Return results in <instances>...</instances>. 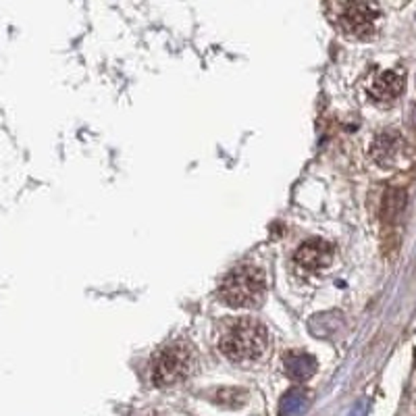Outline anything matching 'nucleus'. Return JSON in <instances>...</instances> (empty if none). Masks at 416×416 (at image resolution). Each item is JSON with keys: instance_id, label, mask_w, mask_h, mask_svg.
I'll return each instance as SVG.
<instances>
[{"instance_id": "4", "label": "nucleus", "mask_w": 416, "mask_h": 416, "mask_svg": "<svg viewBox=\"0 0 416 416\" xmlns=\"http://www.w3.org/2000/svg\"><path fill=\"white\" fill-rule=\"evenodd\" d=\"M377 17L379 11L368 0H348L341 13V27L356 36V38H368L377 29Z\"/></svg>"}, {"instance_id": "10", "label": "nucleus", "mask_w": 416, "mask_h": 416, "mask_svg": "<svg viewBox=\"0 0 416 416\" xmlns=\"http://www.w3.org/2000/svg\"><path fill=\"white\" fill-rule=\"evenodd\" d=\"M404 204H406V196H404V192L393 189V192H390V194L385 196V202H383V217H385L388 221L395 219V217L402 212Z\"/></svg>"}, {"instance_id": "3", "label": "nucleus", "mask_w": 416, "mask_h": 416, "mask_svg": "<svg viewBox=\"0 0 416 416\" xmlns=\"http://www.w3.org/2000/svg\"><path fill=\"white\" fill-rule=\"evenodd\" d=\"M196 356L183 343H171L160 350L152 360L150 377L156 388H169L187 379L194 370Z\"/></svg>"}, {"instance_id": "2", "label": "nucleus", "mask_w": 416, "mask_h": 416, "mask_svg": "<svg viewBox=\"0 0 416 416\" xmlns=\"http://www.w3.org/2000/svg\"><path fill=\"white\" fill-rule=\"evenodd\" d=\"M264 273L256 266H237L219 286V298L227 306L246 308L259 304L264 296Z\"/></svg>"}, {"instance_id": "11", "label": "nucleus", "mask_w": 416, "mask_h": 416, "mask_svg": "<svg viewBox=\"0 0 416 416\" xmlns=\"http://www.w3.org/2000/svg\"><path fill=\"white\" fill-rule=\"evenodd\" d=\"M217 402L229 408H237L241 404H246V391L241 390H221L217 395Z\"/></svg>"}, {"instance_id": "1", "label": "nucleus", "mask_w": 416, "mask_h": 416, "mask_svg": "<svg viewBox=\"0 0 416 416\" xmlns=\"http://www.w3.org/2000/svg\"><path fill=\"white\" fill-rule=\"evenodd\" d=\"M266 341L269 336L262 323L254 318H239L221 336L219 350L232 363H252L264 354Z\"/></svg>"}, {"instance_id": "5", "label": "nucleus", "mask_w": 416, "mask_h": 416, "mask_svg": "<svg viewBox=\"0 0 416 416\" xmlns=\"http://www.w3.org/2000/svg\"><path fill=\"white\" fill-rule=\"evenodd\" d=\"M333 260V248L323 241V239H311V241H304L298 252H296V262L308 271H318V269H325L329 262Z\"/></svg>"}, {"instance_id": "8", "label": "nucleus", "mask_w": 416, "mask_h": 416, "mask_svg": "<svg viewBox=\"0 0 416 416\" xmlns=\"http://www.w3.org/2000/svg\"><path fill=\"white\" fill-rule=\"evenodd\" d=\"M397 150H400V144H397V140H393V135H381L375 142V158L379 162H385V165L391 162L397 155Z\"/></svg>"}, {"instance_id": "9", "label": "nucleus", "mask_w": 416, "mask_h": 416, "mask_svg": "<svg viewBox=\"0 0 416 416\" xmlns=\"http://www.w3.org/2000/svg\"><path fill=\"white\" fill-rule=\"evenodd\" d=\"M304 406H306V395H304L302 391H289L286 397L281 400V415L284 416L300 415Z\"/></svg>"}, {"instance_id": "7", "label": "nucleus", "mask_w": 416, "mask_h": 416, "mask_svg": "<svg viewBox=\"0 0 416 416\" xmlns=\"http://www.w3.org/2000/svg\"><path fill=\"white\" fill-rule=\"evenodd\" d=\"M287 375L296 381H306L314 373V360L306 354H296V356H289L286 363Z\"/></svg>"}, {"instance_id": "6", "label": "nucleus", "mask_w": 416, "mask_h": 416, "mask_svg": "<svg viewBox=\"0 0 416 416\" xmlns=\"http://www.w3.org/2000/svg\"><path fill=\"white\" fill-rule=\"evenodd\" d=\"M404 85H406V79H404L402 73H397V71H383L379 78L373 81L368 94L377 103H391L397 96H402Z\"/></svg>"}]
</instances>
